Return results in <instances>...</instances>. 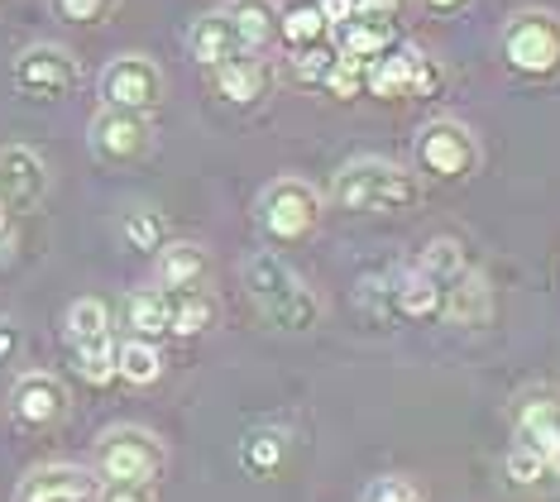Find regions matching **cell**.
Masks as SVG:
<instances>
[{
	"mask_svg": "<svg viewBox=\"0 0 560 502\" xmlns=\"http://www.w3.org/2000/svg\"><path fill=\"white\" fill-rule=\"evenodd\" d=\"M10 82H15L24 96H34V101H54V96L78 86V58H72L62 44H34V48H24V54L15 58Z\"/></svg>",
	"mask_w": 560,
	"mask_h": 502,
	"instance_id": "obj_10",
	"label": "cell"
},
{
	"mask_svg": "<svg viewBox=\"0 0 560 502\" xmlns=\"http://www.w3.org/2000/svg\"><path fill=\"white\" fill-rule=\"evenodd\" d=\"M101 479L82 465H39L15 483V502H96Z\"/></svg>",
	"mask_w": 560,
	"mask_h": 502,
	"instance_id": "obj_12",
	"label": "cell"
},
{
	"mask_svg": "<svg viewBox=\"0 0 560 502\" xmlns=\"http://www.w3.org/2000/svg\"><path fill=\"white\" fill-rule=\"evenodd\" d=\"M215 320V302L201 288L168 292V330L173 335H201Z\"/></svg>",
	"mask_w": 560,
	"mask_h": 502,
	"instance_id": "obj_26",
	"label": "cell"
},
{
	"mask_svg": "<svg viewBox=\"0 0 560 502\" xmlns=\"http://www.w3.org/2000/svg\"><path fill=\"white\" fill-rule=\"evenodd\" d=\"M517 441L537 445L546 469L560 474V393L532 388L517 397Z\"/></svg>",
	"mask_w": 560,
	"mask_h": 502,
	"instance_id": "obj_14",
	"label": "cell"
},
{
	"mask_svg": "<svg viewBox=\"0 0 560 502\" xmlns=\"http://www.w3.org/2000/svg\"><path fill=\"white\" fill-rule=\"evenodd\" d=\"M336 68V44H312V48H298V77L302 82H326V72Z\"/></svg>",
	"mask_w": 560,
	"mask_h": 502,
	"instance_id": "obj_35",
	"label": "cell"
},
{
	"mask_svg": "<svg viewBox=\"0 0 560 502\" xmlns=\"http://www.w3.org/2000/svg\"><path fill=\"white\" fill-rule=\"evenodd\" d=\"M417 5H422L427 15H436V20H451V15H460V10L475 5V0H417Z\"/></svg>",
	"mask_w": 560,
	"mask_h": 502,
	"instance_id": "obj_38",
	"label": "cell"
},
{
	"mask_svg": "<svg viewBox=\"0 0 560 502\" xmlns=\"http://www.w3.org/2000/svg\"><path fill=\"white\" fill-rule=\"evenodd\" d=\"M163 465H168V450L144 427H110L96 441V474L106 483H154Z\"/></svg>",
	"mask_w": 560,
	"mask_h": 502,
	"instance_id": "obj_4",
	"label": "cell"
},
{
	"mask_svg": "<svg viewBox=\"0 0 560 502\" xmlns=\"http://www.w3.org/2000/svg\"><path fill=\"white\" fill-rule=\"evenodd\" d=\"M78 359V373L86 383H96V388H106L110 378H116V340H101V345H82V350H72Z\"/></svg>",
	"mask_w": 560,
	"mask_h": 502,
	"instance_id": "obj_30",
	"label": "cell"
},
{
	"mask_svg": "<svg viewBox=\"0 0 560 502\" xmlns=\"http://www.w3.org/2000/svg\"><path fill=\"white\" fill-rule=\"evenodd\" d=\"M120 230H125V240L144 254H159L163 244H168V221H163V211H154V206H135V211H125Z\"/></svg>",
	"mask_w": 560,
	"mask_h": 502,
	"instance_id": "obj_28",
	"label": "cell"
},
{
	"mask_svg": "<svg viewBox=\"0 0 560 502\" xmlns=\"http://www.w3.org/2000/svg\"><path fill=\"white\" fill-rule=\"evenodd\" d=\"M441 82V72H436V62H431L422 48H388L384 58H374L369 62V77H364V92H374V96H427L431 86Z\"/></svg>",
	"mask_w": 560,
	"mask_h": 502,
	"instance_id": "obj_9",
	"label": "cell"
},
{
	"mask_svg": "<svg viewBox=\"0 0 560 502\" xmlns=\"http://www.w3.org/2000/svg\"><path fill=\"white\" fill-rule=\"evenodd\" d=\"M125 326H130V335H139V340H163L168 330V288H139L125 297Z\"/></svg>",
	"mask_w": 560,
	"mask_h": 502,
	"instance_id": "obj_21",
	"label": "cell"
},
{
	"mask_svg": "<svg viewBox=\"0 0 560 502\" xmlns=\"http://www.w3.org/2000/svg\"><path fill=\"white\" fill-rule=\"evenodd\" d=\"M330 197H336L340 211L388 215V211H407L417 201V177L388 159H350L330 183Z\"/></svg>",
	"mask_w": 560,
	"mask_h": 502,
	"instance_id": "obj_2",
	"label": "cell"
},
{
	"mask_svg": "<svg viewBox=\"0 0 560 502\" xmlns=\"http://www.w3.org/2000/svg\"><path fill=\"white\" fill-rule=\"evenodd\" d=\"M360 15H398V0H354Z\"/></svg>",
	"mask_w": 560,
	"mask_h": 502,
	"instance_id": "obj_40",
	"label": "cell"
},
{
	"mask_svg": "<svg viewBox=\"0 0 560 502\" xmlns=\"http://www.w3.org/2000/svg\"><path fill=\"white\" fill-rule=\"evenodd\" d=\"M86 144H92V153L101 163L130 167L139 159H149V149H154V125H149V115H139V110L101 106L92 115V125H86Z\"/></svg>",
	"mask_w": 560,
	"mask_h": 502,
	"instance_id": "obj_7",
	"label": "cell"
},
{
	"mask_svg": "<svg viewBox=\"0 0 560 502\" xmlns=\"http://www.w3.org/2000/svg\"><path fill=\"white\" fill-rule=\"evenodd\" d=\"M441 312L451 316L455 326H479V320L489 316V278L475 273V268H465V273L445 288Z\"/></svg>",
	"mask_w": 560,
	"mask_h": 502,
	"instance_id": "obj_22",
	"label": "cell"
},
{
	"mask_svg": "<svg viewBox=\"0 0 560 502\" xmlns=\"http://www.w3.org/2000/svg\"><path fill=\"white\" fill-rule=\"evenodd\" d=\"M5 225H10V206L0 201V235H5Z\"/></svg>",
	"mask_w": 560,
	"mask_h": 502,
	"instance_id": "obj_41",
	"label": "cell"
},
{
	"mask_svg": "<svg viewBox=\"0 0 560 502\" xmlns=\"http://www.w3.org/2000/svg\"><path fill=\"white\" fill-rule=\"evenodd\" d=\"M116 0H54V15L68 20V24H101L110 20Z\"/></svg>",
	"mask_w": 560,
	"mask_h": 502,
	"instance_id": "obj_34",
	"label": "cell"
},
{
	"mask_svg": "<svg viewBox=\"0 0 560 502\" xmlns=\"http://www.w3.org/2000/svg\"><path fill=\"white\" fill-rule=\"evenodd\" d=\"M546 474H551V469H546V459H541L537 445L517 441L513 450H508V479H517V483H541Z\"/></svg>",
	"mask_w": 560,
	"mask_h": 502,
	"instance_id": "obj_32",
	"label": "cell"
},
{
	"mask_svg": "<svg viewBox=\"0 0 560 502\" xmlns=\"http://www.w3.org/2000/svg\"><path fill=\"white\" fill-rule=\"evenodd\" d=\"M364 77H369V62H360V58H346V54H336V68L326 72V92L330 96H340V101H354L364 92Z\"/></svg>",
	"mask_w": 560,
	"mask_h": 502,
	"instance_id": "obj_31",
	"label": "cell"
},
{
	"mask_svg": "<svg viewBox=\"0 0 560 502\" xmlns=\"http://www.w3.org/2000/svg\"><path fill=\"white\" fill-rule=\"evenodd\" d=\"M412 167L427 177V183H465L479 167V139L465 120H427L412 139Z\"/></svg>",
	"mask_w": 560,
	"mask_h": 502,
	"instance_id": "obj_3",
	"label": "cell"
},
{
	"mask_svg": "<svg viewBox=\"0 0 560 502\" xmlns=\"http://www.w3.org/2000/svg\"><path fill=\"white\" fill-rule=\"evenodd\" d=\"M96 502H154L149 483H101Z\"/></svg>",
	"mask_w": 560,
	"mask_h": 502,
	"instance_id": "obj_36",
	"label": "cell"
},
{
	"mask_svg": "<svg viewBox=\"0 0 560 502\" xmlns=\"http://www.w3.org/2000/svg\"><path fill=\"white\" fill-rule=\"evenodd\" d=\"M240 278H245V297L254 302L269 326L278 330H312L322 320V297L312 292V282L292 268L283 254L273 249H249L245 264H240Z\"/></svg>",
	"mask_w": 560,
	"mask_h": 502,
	"instance_id": "obj_1",
	"label": "cell"
},
{
	"mask_svg": "<svg viewBox=\"0 0 560 502\" xmlns=\"http://www.w3.org/2000/svg\"><path fill=\"white\" fill-rule=\"evenodd\" d=\"M278 38H288L292 48H312L330 38V24L322 15V5L316 0H292V5L278 10Z\"/></svg>",
	"mask_w": 560,
	"mask_h": 502,
	"instance_id": "obj_24",
	"label": "cell"
},
{
	"mask_svg": "<svg viewBox=\"0 0 560 502\" xmlns=\"http://www.w3.org/2000/svg\"><path fill=\"white\" fill-rule=\"evenodd\" d=\"M499 48L508 68H517L522 77H551L560 68V15H551V10H517L503 24Z\"/></svg>",
	"mask_w": 560,
	"mask_h": 502,
	"instance_id": "obj_5",
	"label": "cell"
},
{
	"mask_svg": "<svg viewBox=\"0 0 560 502\" xmlns=\"http://www.w3.org/2000/svg\"><path fill=\"white\" fill-rule=\"evenodd\" d=\"M187 54H192L201 68H215V62H225V58H240L245 54V44H240L235 20L225 15V10H207L201 20H192V30H187Z\"/></svg>",
	"mask_w": 560,
	"mask_h": 502,
	"instance_id": "obj_18",
	"label": "cell"
},
{
	"mask_svg": "<svg viewBox=\"0 0 560 502\" xmlns=\"http://www.w3.org/2000/svg\"><path fill=\"white\" fill-rule=\"evenodd\" d=\"M154 278H159V288H168V292L207 288V278H211L207 244H197V240H168L159 249V259H154Z\"/></svg>",
	"mask_w": 560,
	"mask_h": 502,
	"instance_id": "obj_15",
	"label": "cell"
},
{
	"mask_svg": "<svg viewBox=\"0 0 560 502\" xmlns=\"http://www.w3.org/2000/svg\"><path fill=\"white\" fill-rule=\"evenodd\" d=\"M215 77V92H221L231 106H254V101L269 96V68H264L259 58H225L211 68Z\"/></svg>",
	"mask_w": 560,
	"mask_h": 502,
	"instance_id": "obj_19",
	"label": "cell"
},
{
	"mask_svg": "<svg viewBox=\"0 0 560 502\" xmlns=\"http://www.w3.org/2000/svg\"><path fill=\"white\" fill-rule=\"evenodd\" d=\"M15 354H20V326L15 320H0V364H10Z\"/></svg>",
	"mask_w": 560,
	"mask_h": 502,
	"instance_id": "obj_39",
	"label": "cell"
},
{
	"mask_svg": "<svg viewBox=\"0 0 560 502\" xmlns=\"http://www.w3.org/2000/svg\"><path fill=\"white\" fill-rule=\"evenodd\" d=\"M441 302H445V288L436 278H427L422 268H398V273H388V306L407 320H431L441 316Z\"/></svg>",
	"mask_w": 560,
	"mask_h": 502,
	"instance_id": "obj_17",
	"label": "cell"
},
{
	"mask_svg": "<svg viewBox=\"0 0 560 502\" xmlns=\"http://www.w3.org/2000/svg\"><path fill=\"white\" fill-rule=\"evenodd\" d=\"M10 417L30 431H44V427H58L68 417V388L54 378V373H24L10 388Z\"/></svg>",
	"mask_w": 560,
	"mask_h": 502,
	"instance_id": "obj_13",
	"label": "cell"
},
{
	"mask_svg": "<svg viewBox=\"0 0 560 502\" xmlns=\"http://www.w3.org/2000/svg\"><path fill=\"white\" fill-rule=\"evenodd\" d=\"M288 459V441L278 431H249L245 445H240V465L254 474H273Z\"/></svg>",
	"mask_w": 560,
	"mask_h": 502,
	"instance_id": "obj_29",
	"label": "cell"
},
{
	"mask_svg": "<svg viewBox=\"0 0 560 502\" xmlns=\"http://www.w3.org/2000/svg\"><path fill=\"white\" fill-rule=\"evenodd\" d=\"M316 5H322V15H326V24H330V30H336V24H346V20H354V15H360V5H354V0H316Z\"/></svg>",
	"mask_w": 560,
	"mask_h": 502,
	"instance_id": "obj_37",
	"label": "cell"
},
{
	"mask_svg": "<svg viewBox=\"0 0 560 502\" xmlns=\"http://www.w3.org/2000/svg\"><path fill=\"white\" fill-rule=\"evenodd\" d=\"M225 15L235 20L245 54H259L278 38V0H231Z\"/></svg>",
	"mask_w": 560,
	"mask_h": 502,
	"instance_id": "obj_20",
	"label": "cell"
},
{
	"mask_svg": "<svg viewBox=\"0 0 560 502\" xmlns=\"http://www.w3.org/2000/svg\"><path fill=\"white\" fill-rule=\"evenodd\" d=\"M330 44L346 58L374 62V58H384L388 48H398V24H393V15H354L330 30Z\"/></svg>",
	"mask_w": 560,
	"mask_h": 502,
	"instance_id": "obj_16",
	"label": "cell"
},
{
	"mask_svg": "<svg viewBox=\"0 0 560 502\" xmlns=\"http://www.w3.org/2000/svg\"><path fill=\"white\" fill-rule=\"evenodd\" d=\"M101 106L120 110H159L163 106V68L144 54H120L101 68Z\"/></svg>",
	"mask_w": 560,
	"mask_h": 502,
	"instance_id": "obj_8",
	"label": "cell"
},
{
	"mask_svg": "<svg viewBox=\"0 0 560 502\" xmlns=\"http://www.w3.org/2000/svg\"><path fill=\"white\" fill-rule=\"evenodd\" d=\"M48 197V163L24 144L0 149V201L10 211H34Z\"/></svg>",
	"mask_w": 560,
	"mask_h": 502,
	"instance_id": "obj_11",
	"label": "cell"
},
{
	"mask_svg": "<svg viewBox=\"0 0 560 502\" xmlns=\"http://www.w3.org/2000/svg\"><path fill=\"white\" fill-rule=\"evenodd\" d=\"M364 502H427L422 488L412 479H402V474H384V479H374L364 488Z\"/></svg>",
	"mask_w": 560,
	"mask_h": 502,
	"instance_id": "obj_33",
	"label": "cell"
},
{
	"mask_svg": "<svg viewBox=\"0 0 560 502\" xmlns=\"http://www.w3.org/2000/svg\"><path fill=\"white\" fill-rule=\"evenodd\" d=\"M62 335H68L72 350H82V345H101V340H116V335H110V312H106V302L78 297V302L68 306V316H62Z\"/></svg>",
	"mask_w": 560,
	"mask_h": 502,
	"instance_id": "obj_23",
	"label": "cell"
},
{
	"mask_svg": "<svg viewBox=\"0 0 560 502\" xmlns=\"http://www.w3.org/2000/svg\"><path fill=\"white\" fill-rule=\"evenodd\" d=\"M417 268H422L427 278H436L441 288H451V282L469 268V259H465V244H460V240H451V235L427 240V249L417 254Z\"/></svg>",
	"mask_w": 560,
	"mask_h": 502,
	"instance_id": "obj_27",
	"label": "cell"
},
{
	"mask_svg": "<svg viewBox=\"0 0 560 502\" xmlns=\"http://www.w3.org/2000/svg\"><path fill=\"white\" fill-rule=\"evenodd\" d=\"M254 215H259L264 235H273L283 244L302 240L322 221V191H316L307 177H273V183L259 191V201H254Z\"/></svg>",
	"mask_w": 560,
	"mask_h": 502,
	"instance_id": "obj_6",
	"label": "cell"
},
{
	"mask_svg": "<svg viewBox=\"0 0 560 502\" xmlns=\"http://www.w3.org/2000/svg\"><path fill=\"white\" fill-rule=\"evenodd\" d=\"M159 373H163V354L154 340L130 335V340L116 345V378L135 383V388H149V383H159Z\"/></svg>",
	"mask_w": 560,
	"mask_h": 502,
	"instance_id": "obj_25",
	"label": "cell"
}]
</instances>
